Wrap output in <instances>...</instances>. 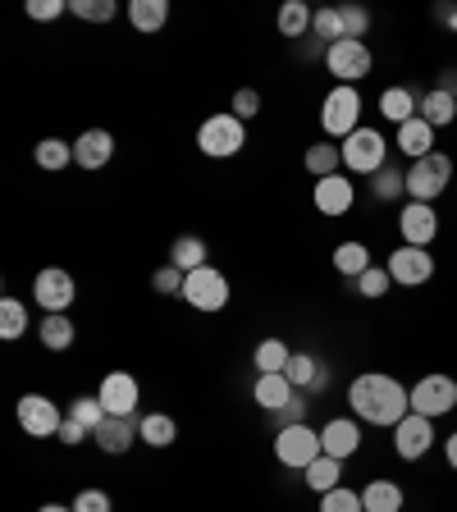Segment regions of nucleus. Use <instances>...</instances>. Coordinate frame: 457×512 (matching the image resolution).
Listing matches in <instances>:
<instances>
[{"label": "nucleus", "mask_w": 457, "mask_h": 512, "mask_svg": "<svg viewBox=\"0 0 457 512\" xmlns=\"http://www.w3.org/2000/svg\"><path fill=\"white\" fill-rule=\"evenodd\" d=\"M32 160H37V170H64V165H74V142L64 138H42L37 142V151H32Z\"/></svg>", "instance_id": "35"}, {"label": "nucleus", "mask_w": 457, "mask_h": 512, "mask_svg": "<svg viewBox=\"0 0 457 512\" xmlns=\"http://www.w3.org/2000/svg\"><path fill=\"white\" fill-rule=\"evenodd\" d=\"M311 19H316V10H311L307 0H288L275 23H279V32H284V37H293V42H298V37H307V32H311Z\"/></svg>", "instance_id": "34"}, {"label": "nucleus", "mask_w": 457, "mask_h": 512, "mask_svg": "<svg viewBox=\"0 0 457 512\" xmlns=\"http://www.w3.org/2000/svg\"><path fill=\"white\" fill-rule=\"evenodd\" d=\"M101 403H106L110 416H138V403H142V384L138 375H128V371H110L106 380H101Z\"/></svg>", "instance_id": "14"}, {"label": "nucleus", "mask_w": 457, "mask_h": 512, "mask_svg": "<svg viewBox=\"0 0 457 512\" xmlns=\"http://www.w3.org/2000/svg\"><path fill=\"white\" fill-rule=\"evenodd\" d=\"M28 330V307L19 298H0V339H23Z\"/></svg>", "instance_id": "38"}, {"label": "nucleus", "mask_w": 457, "mask_h": 512, "mask_svg": "<svg viewBox=\"0 0 457 512\" xmlns=\"http://www.w3.org/2000/svg\"><path fill=\"white\" fill-rule=\"evenodd\" d=\"M307 407H311L307 394H293L284 407H279V412H270V416H275V430H284V426H307Z\"/></svg>", "instance_id": "45"}, {"label": "nucleus", "mask_w": 457, "mask_h": 512, "mask_svg": "<svg viewBox=\"0 0 457 512\" xmlns=\"http://www.w3.org/2000/svg\"><path fill=\"white\" fill-rule=\"evenodd\" d=\"M284 375H288L293 389H302V394H325V389H330V366L316 362L311 352H293L288 366H284Z\"/></svg>", "instance_id": "19"}, {"label": "nucleus", "mask_w": 457, "mask_h": 512, "mask_svg": "<svg viewBox=\"0 0 457 512\" xmlns=\"http://www.w3.org/2000/svg\"><path fill=\"white\" fill-rule=\"evenodd\" d=\"M389 266V275H394V284L403 288H421L435 279V256H430V247H394V256L384 261Z\"/></svg>", "instance_id": "10"}, {"label": "nucleus", "mask_w": 457, "mask_h": 512, "mask_svg": "<svg viewBox=\"0 0 457 512\" xmlns=\"http://www.w3.org/2000/svg\"><path fill=\"white\" fill-rule=\"evenodd\" d=\"M357 448H362V426H357V416H334V421H325V430H320V453L325 458H357Z\"/></svg>", "instance_id": "16"}, {"label": "nucleus", "mask_w": 457, "mask_h": 512, "mask_svg": "<svg viewBox=\"0 0 457 512\" xmlns=\"http://www.w3.org/2000/svg\"><path fill=\"white\" fill-rule=\"evenodd\" d=\"M339 476H343V462H339V458H325V453H320V458L311 462L307 471H302V480H307V490H316V494L339 490Z\"/></svg>", "instance_id": "32"}, {"label": "nucleus", "mask_w": 457, "mask_h": 512, "mask_svg": "<svg viewBox=\"0 0 457 512\" xmlns=\"http://www.w3.org/2000/svg\"><path fill=\"white\" fill-rule=\"evenodd\" d=\"M64 416H74L78 426L96 430V426H101V421H106L110 412H106V403H101V398H96V394H83V398H74V403L64 407Z\"/></svg>", "instance_id": "39"}, {"label": "nucleus", "mask_w": 457, "mask_h": 512, "mask_svg": "<svg viewBox=\"0 0 457 512\" xmlns=\"http://www.w3.org/2000/svg\"><path fill=\"white\" fill-rule=\"evenodd\" d=\"M293 394H298V389L288 384L284 371H279V375H256V384H252V398L266 407V412H279V407H284Z\"/></svg>", "instance_id": "24"}, {"label": "nucleus", "mask_w": 457, "mask_h": 512, "mask_svg": "<svg viewBox=\"0 0 457 512\" xmlns=\"http://www.w3.org/2000/svg\"><path fill=\"white\" fill-rule=\"evenodd\" d=\"M142 416H106L101 426L92 430V444L101 448V453H110V458H119V453H128V448L142 439Z\"/></svg>", "instance_id": "15"}, {"label": "nucleus", "mask_w": 457, "mask_h": 512, "mask_svg": "<svg viewBox=\"0 0 457 512\" xmlns=\"http://www.w3.org/2000/svg\"><path fill=\"white\" fill-rule=\"evenodd\" d=\"M23 10H28V19L51 23V19H60V14H64V0H28Z\"/></svg>", "instance_id": "47"}, {"label": "nucleus", "mask_w": 457, "mask_h": 512, "mask_svg": "<svg viewBox=\"0 0 457 512\" xmlns=\"http://www.w3.org/2000/svg\"><path fill=\"white\" fill-rule=\"evenodd\" d=\"M403 192H407V170H398L394 160H389L380 174H371V197L375 202H398Z\"/></svg>", "instance_id": "37"}, {"label": "nucleus", "mask_w": 457, "mask_h": 512, "mask_svg": "<svg viewBox=\"0 0 457 512\" xmlns=\"http://www.w3.org/2000/svg\"><path fill=\"white\" fill-rule=\"evenodd\" d=\"M183 284H188V275H183L179 266H160L156 275H151V288H156L160 298H183Z\"/></svg>", "instance_id": "43"}, {"label": "nucleus", "mask_w": 457, "mask_h": 512, "mask_svg": "<svg viewBox=\"0 0 457 512\" xmlns=\"http://www.w3.org/2000/svg\"><path fill=\"white\" fill-rule=\"evenodd\" d=\"M389 288H394V275H389V266H371V270H362L357 279H348V293H357V298H366V302L384 298Z\"/></svg>", "instance_id": "33"}, {"label": "nucleus", "mask_w": 457, "mask_h": 512, "mask_svg": "<svg viewBox=\"0 0 457 512\" xmlns=\"http://www.w3.org/2000/svg\"><path fill=\"white\" fill-rule=\"evenodd\" d=\"M339 19H343V37H352V42H362L371 32V10L366 5H339Z\"/></svg>", "instance_id": "41"}, {"label": "nucleus", "mask_w": 457, "mask_h": 512, "mask_svg": "<svg viewBox=\"0 0 457 512\" xmlns=\"http://www.w3.org/2000/svg\"><path fill=\"white\" fill-rule=\"evenodd\" d=\"M288 357H293V348L284 339H261L252 352V366H256V375H279L288 366Z\"/></svg>", "instance_id": "31"}, {"label": "nucleus", "mask_w": 457, "mask_h": 512, "mask_svg": "<svg viewBox=\"0 0 457 512\" xmlns=\"http://www.w3.org/2000/svg\"><path fill=\"white\" fill-rule=\"evenodd\" d=\"M435 23H444V28H457V5H435Z\"/></svg>", "instance_id": "51"}, {"label": "nucleus", "mask_w": 457, "mask_h": 512, "mask_svg": "<svg viewBox=\"0 0 457 512\" xmlns=\"http://www.w3.org/2000/svg\"><path fill=\"white\" fill-rule=\"evenodd\" d=\"M439 92H448V96H453V101H457V64H448V69H444V74H439Z\"/></svg>", "instance_id": "50"}, {"label": "nucleus", "mask_w": 457, "mask_h": 512, "mask_svg": "<svg viewBox=\"0 0 457 512\" xmlns=\"http://www.w3.org/2000/svg\"><path fill=\"white\" fill-rule=\"evenodd\" d=\"M128 23L138 32H160L170 23V5H165V0H133V5H128Z\"/></svg>", "instance_id": "30"}, {"label": "nucleus", "mask_w": 457, "mask_h": 512, "mask_svg": "<svg viewBox=\"0 0 457 512\" xmlns=\"http://www.w3.org/2000/svg\"><path fill=\"white\" fill-rule=\"evenodd\" d=\"M115 503H110V494L106 490H83L74 499V512H110Z\"/></svg>", "instance_id": "48"}, {"label": "nucleus", "mask_w": 457, "mask_h": 512, "mask_svg": "<svg viewBox=\"0 0 457 512\" xmlns=\"http://www.w3.org/2000/svg\"><path fill=\"white\" fill-rule=\"evenodd\" d=\"M320 512H366V503H362V494L357 490H330V494H320Z\"/></svg>", "instance_id": "44"}, {"label": "nucleus", "mask_w": 457, "mask_h": 512, "mask_svg": "<svg viewBox=\"0 0 457 512\" xmlns=\"http://www.w3.org/2000/svg\"><path fill=\"white\" fill-rule=\"evenodd\" d=\"M302 165H307V174H316V179H330V174H339V165H343V147L325 138V142H316V147H307Z\"/></svg>", "instance_id": "27"}, {"label": "nucleus", "mask_w": 457, "mask_h": 512, "mask_svg": "<svg viewBox=\"0 0 457 512\" xmlns=\"http://www.w3.org/2000/svg\"><path fill=\"white\" fill-rule=\"evenodd\" d=\"M138 430H142V444H147V448H170L174 439H179V421H174V416H165V412H147Z\"/></svg>", "instance_id": "29"}, {"label": "nucleus", "mask_w": 457, "mask_h": 512, "mask_svg": "<svg viewBox=\"0 0 457 512\" xmlns=\"http://www.w3.org/2000/svg\"><path fill=\"white\" fill-rule=\"evenodd\" d=\"M430 444H435V421L421 412H407L403 421L394 426V453L403 462H416V458H426Z\"/></svg>", "instance_id": "13"}, {"label": "nucleus", "mask_w": 457, "mask_h": 512, "mask_svg": "<svg viewBox=\"0 0 457 512\" xmlns=\"http://www.w3.org/2000/svg\"><path fill=\"white\" fill-rule=\"evenodd\" d=\"M325 69H330L343 87H357L375 69V55H371V46H366V42L343 37V42H334L330 51H325Z\"/></svg>", "instance_id": "6"}, {"label": "nucleus", "mask_w": 457, "mask_h": 512, "mask_svg": "<svg viewBox=\"0 0 457 512\" xmlns=\"http://www.w3.org/2000/svg\"><path fill=\"white\" fill-rule=\"evenodd\" d=\"M243 142H247V128H243V119L229 110V115H211L202 128H197V151L202 156H211V160H229V156H238L243 151Z\"/></svg>", "instance_id": "5"}, {"label": "nucleus", "mask_w": 457, "mask_h": 512, "mask_svg": "<svg viewBox=\"0 0 457 512\" xmlns=\"http://www.w3.org/2000/svg\"><path fill=\"white\" fill-rule=\"evenodd\" d=\"M69 10H74L78 19H87V23H110L119 14V5L115 0H69Z\"/></svg>", "instance_id": "42"}, {"label": "nucleus", "mask_w": 457, "mask_h": 512, "mask_svg": "<svg viewBox=\"0 0 457 512\" xmlns=\"http://www.w3.org/2000/svg\"><path fill=\"white\" fill-rule=\"evenodd\" d=\"M275 458L293 471H307L320 458V435L311 426H284L275 430Z\"/></svg>", "instance_id": "8"}, {"label": "nucleus", "mask_w": 457, "mask_h": 512, "mask_svg": "<svg viewBox=\"0 0 457 512\" xmlns=\"http://www.w3.org/2000/svg\"><path fill=\"white\" fill-rule=\"evenodd\" d=\"M444 458H448V467L457 471V430H453V435L444 439Z\"/></svg>", "instance_id": "52"}, {"label": "nucleus", "mask_w": 457, "mask_h": 512, "mask_svg": "<svg viewBox=\"0 0 457 512\" xmlns=\"http://www.w3.org/2000/svg\"><path fill=\"white\" fill-rule=\"evenodd\" d=\"M453 407H457V380L453 375H421V380L412 384V412L439 421V416H448Z\"/></svg>", "instance_id": "7"}, {"label": "nucleus", "mask_w": 457, "mask_h": 512, "mask_svg": "<svg viewBox=\"0 0 457 512\" xmlns=\"http://www.w3.org/2000/svg\"><path fill=\"white\" fill-rule=\"evenodd\" d=\"M83 439H92V430H87V426H78L74 416H64V426H60V444H64V448H78V444H83Z\"/></svg>", "instance_id": "49"}, {"label": "nucleus", "mask_w": 457, "mask_h": 512, "mask_svg": "<svg viewBox=\"0 0 457 512\" xmlns=\"http://www.w3.org/2000/svg\"><path fill=\"white\" fill-rule=\"evenodd\" d=\"M398 234H403L407 247H430V243L439 238V215H435V206L407 202L403 215H398Z\"/></svg>", "instance_id": "17"}, {"label": "nucleus", "mask_w": 457, "mask_h": 512, "mask_svg": "<svg viewBox=\"0 0 457 512\" xmlns=\"http://www.w3.org/2000/svg\"><path fill=\"white\" fill-rule=\"evenodd\" d=\"M32 298H37V307H42L46 316H51V311H69L74 298H78V284H74L69 270L51 266V270H42V275L32 279Z\"/></svg>", "instance_id": "12"}, {"label": "nucleus", "mask_w": 457, "mask_h": 512, "mask_svg": "<svg viewBox=\"0 0 457 512\" xmlns=\"http://www.w3.org/2000/svg\"><path fill=\"white\" fill-rule=\"evenodd\" d=\"M343 147V165H348L352 174H362V179H371V174H380L384 165H389V138H384L380 128H357L352 138L339 142Z\"/></svg>", "instance_id": "4"}, {"label": "nucleus", "mask_w": 457, "mask_h": 512, "mask_svg": "<svg viewBox=\"0 0 457 512\" xmlns=\"http://www.w3.org/2000/svg\"><path fill=\"white\" fill-rule=\"evenodd\" d=\"M421 96L426 92H416V87H384L380 92V115L389 119V124L394 128H403L407 119H416V110H421Z\"/></svg>", "instance_id": "21"}, {"label": "nucleus", "mask_w": 457, "mask_h": 512, "mask_svg": "<svg viewBox=\"0 0 457 512\" xmlns=\"http://www.w3.org/2000/svg\"><path fill=\"white\" fill-rule=\"evenodd\" d=\"M311 37H316V42H325V46L343 42V19H339V10H316V19H311Z\"/></svg>", "instance_id": "40"}, {"label": "nucleus", "mask_w": 457, "mask_h": 512, "mask_svg": "<svg viewBox=\"0 0 457 512\" xmlns=\"http://www.w3.org/2000/svg\"><path fill=\"white\" fill-rule=\"evenodd\" d=\"M348 407L357 421H366V426L394 430L398 421L412 412V389L384 371H366L348 384Z\"/></svg>", "instance_id": "1"}, {"label": "nucleus", "mask_w": 457, "mask_h": 512, "mask_svg": "<svg viewBox=\"0 0 457 512\" xmlns=\"http://www.w3.org/2000/svg\"><path fill=\"white\" fill-rule=\"evenodd\" d=\"M110 160H115V133H106V128H87L83 138L74 142V165L78 170H106Z\"/></svg>", "instance_id": "18"}, {"label": "nucleus", "mask_w": 457, "mask_h": 512, "mask_svg": "<svg viewBox=\"0 0 457 512\" xmlns=\"http://www.w3.org/2000/svg\"><path fill=\"white\" fill-rule=\"evenodd\" d=\"M320 128L330 142H343L362 128V92L357 87H330V96L320 101Z\"/></svg>", "instance_id": "3"}, {"label": "nucleus", "mask_w": 457, "mask_h": 512, "mask_svg": "<svg viewBox=\"0 0 457 512\" xmlns=\"http://www.w3.org/2000/svg\"><path fill=\"white\" fill-rule=\"evenodd\" d=\"M448 183H453V156H444V151H430V156L407 165V197L412 202L435 206L448 192Z\"/></svg>", "instance_id": "2"}, {"label": "nucleus", "mask_w": 457, "mask_h": 512, "mask_svg": "<svg viewBox=\"0 0 457 512\" xmlns=\"http://www.w3.org/2000/svg\"><path fill=\"white\" fill-rule=\"evenodd\" d=\"M334 270L343 279H357L362 270H371V247L366 243H339L334 247Z\"/></svg>", "instance_id": "36"}, {"label": "nucleus", "mask_w": 457, "mask_h": 512, "mask_svg": "<svg viewBox=\"0 0 457 512\" xmlns=\"http://www.w3.org/2000/svg\"><path fill=\"white\" fill-rule=\"evenodd\" d=\"M362 503H366V512H403V503H407V494H403V485L398 480H366V490H362Z\"/></svg>", "instance_id": "23"}, {"label": "nucleus", "mask_w": 457, "mask_h": 512, "mask_svg": "<svg viewBox=\"0 0 457 512\" xmlns=\"http://www.w3.org/2000/svg\"><path fill=\"white\" fill-rule=\"evenodd\" d=\"M37 339H42V348H51V352L74 348V320H69V311H51V316H42Z\"/></svg>", "instance_id": "25"}, {"label": "nucleus", "mask_w": 457, "mask_h": 512, "mask_svg": "<svg viewBox=\"0 0 457 512\" xmlns=\"http://www.w3.org/2000/svg\"><path fill=\"white\" fill-rule=\"evenodd\" d=\"M183 298H188V307H197V311H224L229 307V279H224L215 266L192 270L188 284H183Z\"/></svg>", "instance_id": "9"}, {"label": "nucleus", "mask_w": 457, "mask_h": 512, "mask_svg": "<svg viewBox=\"0 0 457 512\" xmlns=\"http://www.w3.org/2000/svg\"><path fill=\"white\" fill-rule=\"evenodd\" d=\"M19 426H23V435H32V439H51V435H60L64 412L46 394H23L19 398Z\"/></svg>", "instance_id": "11"}, {"label": "nucleus", "mask_w": 457, "mask_h": 512, "mask_svg": "<svg viewBox=\"0 0 457 512\" xmlns=\"http://www.w3.org/2000/svg\"><path fill=\"white\" fill-rule=\"evenodd\" d=\"M394 147L403 151L407 160H421V156H430V151H435V128H430L421 115H416V119H407V124L394 133Z\"/></svg>", "instance_id": "22"}, {"label": "nucleus", "mask_w": 457, "mask_h": 512, "mask_svg": "<svg viewBox=\"0 0 457 512\" xmlns=\"http://www.w3.org/2000/svg\"><path fill=\"white\" fill-rule=\"evenodd\" d=\"M37 512H74V503H69V508H64V503H42Z\"/></svg>", "instance_id": "53"}, {"label": "nucleus", "mask_w": 457, "mask_h": 512, "mask_svg": "<svg viewBox=\"0 0 457 512\" xmlns=\"http://www.w3.org/2000/svg\"><path fill=\"white\" fill-rule=\"evenodd\" d=\"M234 115L238 119H256V115H261V92H256V87H238V92H234Z\"/></svg>", "instance_id": "46"}, {"label": "nucleus", "mask_w": 457, "mask_h": 512, "mask_svg": "<svg viewBox=\"0 0 457 512\" xmlns=\"http://www.w3.org/2000/svg\"><path fill=\"white\" fill-rule=\"evenodd\" d=\"M170 266H179L183 275H192V270H202V266H211L206 261V243L197 234H183V238H174L170 243Z\"/></svg>", "instance_id": "28"}, {"label": "nucleus", "mask_w": 457, "mask_h": 512, "mask_svg": "<svg viewBox=\"0 0 457 512\" xmlns=\"http://www.w3.org/2000/svg\"><path fill=\"white\" fill-rule=\"evenodd\" d=\"M416 115H421V119H426V124L439 133V128H448V124L457 119V101H453L448 92H439V87H430V92L421 96V110H416Z\"/></svg>", "instance_id": "26"}, {"label": "nucleus", "mask_w": 457, "mask_h": 512, "mask_svg": "<svg viewBox=\"0 0 457 512\" xmlns=\"http://www.w3.org/2000/svg\"><path fill=\"white\" fill-rule=\"evenodd\" d=\"M352 197H357V188H352L348 174H330V179H316V192H311V202H316L320 215H348V211H352Z\"/></svg>", "instance_id": "20"}]
</instances>
